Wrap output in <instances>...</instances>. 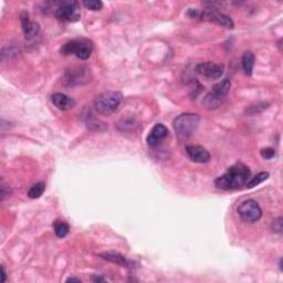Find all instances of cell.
Here are the masks:
<instances>
[{
  "instance_id": "obj_1",
  "label": "cell",
  "mask_w": 283,
  "mask_h": 283,
  "mask_svg": "<svg viewBox=\"0 0 283 283\" xmlns=\"http://www.w3.org/2000/svg\"><path fill=\"white\" fill-rule=\"evenodd\" d=\"M250 178V169L243 163H237L229 167L222 176L215 180V186L222 190L241 188Z\"/></svg>"
},
{
  "instance_id": "obj_2",
  "label": "cell",
  "mask_w": 283,
  "mask_h": 283,
  "mask_svg": "<svg viewBox=\"0 0 283 283\" xmlns=\"http://www.w3.org/2000/svg\"><path fill=\"white\" fill-rule=\"evenodd\" d=\"M201 118L195 113H182L178 115L173 122V127L180 142H186L194 134L199 126Z\"/></svg>"
},
{
  "instance_id": "obj_3",
  "label": "cell",
  "mask_w": 283,
  "mask_h": 283,
  "mask_svg": "<svg viewBox=\"0 0 283 283\" xmlns=\"http://www.w3.org/2000/svg\"><path fill=\"white\" fill-rule=\"evenodd\" d=\"M186 15L189 18L205 20V21H210L219 24V26L224 27L227 29H232L235 27V23L232 21L230 17L218 11L216 8H206V9H196V8H190Z\"/></svg>"
},
{
  "instance_id": "obj_4",
  "label": "cell",
  "mask_w": 283,
  "mask_h": 283,
  "mask_svg": "<svg viewBox=\"0 0 283 283\" xmlns=\"http://www.w3.org/2000/svg\"><path fill=\"white\" fill-rule=\"evenodd\" d=\"M122 101V93L115 92V91H107V92H103L94 99L93 107L99 114L111 115L119 110Z\"/></svg>"
},
{
  "instance_id": "obj_5",
  "label": "cell",
  "mask_w": 283,
  "mask_h": 283,
  "mask_svg": "<svg viewBox=\"0 0 283 283\" xmlns=\"http://www.w3.org/2000/svg\"><path fill=\"white\" fill-rule=\"evenodd\" d=\"M231 82L229 79H224L222 82L215 84L212 87L211 92L208 93L202 100L203 106L207 110H216L222 105L224 100H226L227 95L230 90Z\"/></svg>"
},
{
  "instance_id": "obj_6",
  "label": "cell",
  "mask_w": 283,
  "mask_h": 283,
  "mask_svg": "<svg viewBox=\"0 0 283 283\" xmlns=\"http://www.w3.org/2000/svg\"><path fill=\"white\" fill-rule=\"evenodd\" d=\"M93 44L90 40L80 38L71 40L61 48V53L64 56H76L81 60H87L92 55Z\"/></svg>"
},
{
  "instance_id": "obj_7",
  "label": "cell",
  "mask_w": 283,
  "mask_h": 283,
  "mask_svg": "<svg viewBox=\"0 0 283 283\" xmlns=\"http://www.w3.org/2000/svg\"><path fill=\"white\" fill-rule=\"evenodd\" d=\"M56 18L60 21L65 22H77L81 19V8L78 1H65L58 2L56 8Z\"/></svg>"
},
{
  "instance_id": "obj_8",
  "label": "cell",
  "mask_w": 283,
  "mask_h": 283,
  "mask_svg": "<svg viewBox=\"0 0 283 283\" xmlns=\"http://www.w3.org/2000/svg\"><path fill=\"white\" fill-rule=\"evenodd\" d=\"M238 214L243 222L249 223L259 222L262 217L261 208L253 199H248L241 202L238 207Z\"/></svg>"
},
{
  "instance_id": "obj_9",
  "label": "cell",
  "mask_w": 283,
  "mask_h": 283,
  "mask_svg": "<svg viewBox=\"0 0 283 283\" xmlns=\"http://www.w3.org/2000/svg\"><path fill=\"white\" fill-rule=\"evenodd\" d=\"M198 74L205 77L209 80H217L223 74V65L214 63V62H203L196 66Z\"/></svg>"
},
{
  "instance_id": "obj_10",
  "label": "cell",
  "mask_w": 283,
  "mask_h": 283,
  "mask_svg": "<svg viewBox=\"0 0 283 283\" xmlns=\"http://www.w3.org/2000/svg\"><path fill=\"white\" fill-rule=\"evenodd\" d=\"M186 153L189 160L194 163L205 164L210 161V154L201 145H188L186 146Z\"/></svg>"
},
{
  "instance_id": "obj_11",
  "label": "cell",
  "mask_w": 283,
  "mask_h": 283,
  "mask_svg": "<svg viewBox=\"0 0 283 283\" xmlns=\"http://www.w3.org/2000/svg\"><path fill=\"white\" fill-rule=\"evenodd\" d=\"M167 135H168L167 127L160 123L155 124L151 132H149V134L147 135L146 139L147 145L149 147H156L166 139V137H167Z\"/></svg>"
},
{
  "instance_id": "obj_12",
  "label": "cell",
  "mask_w": 283,
  "mask_h": 283,
  "mask_svg": "<svg viewBox=\"0 0 283 283\" xmlns=\"http://www.w3.org/2000/svg\"><path fill=\"white\" fill-rule=\"evenodd\" d=\"M20 21H21V28H22L23 35L27 39H32L38 35L40 31L39 24L35 21H32L28 12L24 11L21 15H20Z\"/></svg>"
},
{
  "instance_id": "obj_13",
  "label": "cell",
  "mask_w": 283,
  "mask_h": 283,
  "mask_svg": "<svg viewBox=\"0 0 283 283\" xmlns=\"http://www.w3.org/2000/svg\"><path fill=\"white\" fill-rule=\"evenodd\" d=\"M87 69L83 68V66H80L76 70H71L68 71L65 74V81L68 82L66 84L68 85H77V84H81L82 81L87 82L90 80H87Z\"/></svg>"
},
{
  "instance_id": "obj_14",
  "label": "cell",
  "mask_w": 283,
  "mask_h": 283,
  "mask_svg": "<svg viewBox=\"0 0 283 283\" xmlns=\"http://www.w3.org/2000/svg\"><path fill=\"white\" fill-rule=\"evenodd\" d=\"M51 101L57 109L60 111H69L73 109L76 105V101L72 98H70L69 95L63 93H55L52 94Z\"/></svg>"
},
{
  "instance_id": "obj_15",
  "label": "cell",
  "mask_w": 283,
  "mask_h": 283,
  "mask_svg": "<svg viewBox=\"0 0 283 283\" xmlns=\"http://www.w3.org/2000/svg\"><path fill=\"white\" fill-rule=\"evenodd\" d=\"M101 256L103 259H105L110 262H113V263H116L121 265V267H125V268H130L131 267V262L126 260V258L123 255H121L119 252H114V251H110V252H104Z\"/></svg>"
},
{
  "instance_id": "obj_16",
  "label": "cell",
  "mask_w": 283,
  "mask_h": 283,
  "mask_svg": "<svg viewBox=\"0 0 283 283\" xmlns=\"http://www.w3.org/2000/svg\"><path fill=\"white\" fill-rule=\"evenodd\" d=\"M85 124L90 130L97 132H102L106 128L105 124L102 121H100L98 118H95L94 114L91 113V112H89V114L85 115Z\"/></svg>"
},
{
  "instance_id": "obj_17",
  "label": "cell",
  "mask_w": 283,
  "mask_h": 283,
  "mask_svg": "<svg viewBox=\"0 0 283 283\" xmlns=\"http://www.w3.org/2000/svg\"><path fill=\"white\" fill-rule=\"evenodd\" d=\"M243 68L247 76H251L253 66H255V56L252 52H244L243 56Z\"/></svg>"
},
{
  "instance_id": "obj_18",
  "label": "cell",
  "mask_w": 283,
  "mask_h": 283,
  "mask_svg": "<svg viewBox=\"0 0 283 283\" xmlns=\"http://www.w3.org/2000/svg\"><path fill=\"white\" fill-rule=\"evenodd\" d=\"M268 178H269L268 172H261L258 175H256L255 177L249 178V181L245 182V187H247V188H253V187L262 184V182H263L264 181H267Z\"/></svg>"
},
{
  "instance_id": "obj_19",
  "label": "cell",
  "mask_w": 283,
  "mask_h": 283,
  "mask_svg": "<svg viewBox=\"0 0 283 283\" xmlns=\"http://www.w3.org/2000/svg\"><path fill=\"white\" fill-rule=\"evenodd\" d=\"M45 190V184L42 182H37V184L33 185L30 189L28 191V197L31 199H37L42 196Z\"/></svg>"
},
{
  "instance_id": "obj_20",
  "label": "cell",
  "mask_w": 283,
  "mask_h": 283,
  "mask_svg": "<svg viewBox=\"0 0 283 283\" xmlns=\"http://www.w3.org/2000/svg\"><path fill=\"white\" fill-rule=\"evenodd\" d=\"M53 229H55V234L58 238H64L69 234V224L64 222H61V220H57L53 223Z\"/></svg>"
},
{
  "instance_id": "obj_21",
  "label": "cell",
  "mask_w": 283,
  "mask_h": 283,
  "mask_svg": "<svg viewBox=\"0 0 283 283\" xmlns=\"http://www.w3.org/2000/svg\"><path fill=\"white\" fill-rule=\"evenodd\" d=\"M82 5L84 6L86 9L92 11H99L103 8V2L100 1V0H84V1H82Z\"/></svg>"
},
{
  "instance_id": "obj_22",
  "label": "cell",
  "mask_w": 283,
  "mask_h": 283,
  "mask_svg": "<svg viewBox=\"0 0 283 283\" xmlns=\"http://www.w3.org/2000/svg\"><path fill=\"white\" fill-rule=\"evenodd\" d=\"M268 103H258L256 105H251L249 106V109H247V113L255 115L258 113H261L262 111H264L265 109H268Z\"/></svg>"
},
{
  "instance_id": "obj_23",
  "label": "cell",
  "mask_w": 283,
  "mask_h": 283,
  "mask_svg": "<svg viewBox=\"0 0 283 283\" xmlns=\"http://www.w3.org/2000/svg\"><path fill=\"white\" fill-rule=\"evenodd\" d=\"M260 155L262 158H264V160H271V158L276 156V151H274V149L271 147L263 148V149H261Z\"/></svg>"
},
{
  "instance_id": "obj_24",
  "label": "cell",
  "mask_w": 283,
  "mask_h": 283,
  "mask_svg": "<svg viewBox=\"0 0 283 283\" xmlns=\"http://www.w3.org/2000/svg\"><path fill=\"white\" fill-rule=\"evenodd\" d=\"M282 229H283V227H282V218L279 217L278 219L273 220V222H272V230L274 232H277V234H281Z\"/></svg>"
},
{
  "instance_id": "obj_25",
  "label": "cell",
  "mask_w": 283,
  "mask_h": 283,
  "mask_svg": "<svg viewBox=\"0 0 283 283\" xmlns=\"http://www.w3.org/2000/svg\"><path fill=\"white\" fill-rule=\"evenodd\" d=\"M0 194H1V201H3V199H5L7 196H10V194H11L10 187L5 185L2 182L1 187H0Z\"/></svg>"
},
{
  "instance_id": "obj_26",
  "label": "cell",
  "mask_w": 283,
  "mask_h": 283,
  "mask_svg": "<svg viewBox=\"0 0 283 283\" xmlns=\"http://www.w3.org/2000/svg\"><path fill=\"white\" fill-rule=\"evenodd\" d=\"M1 282L3 283V282H6V271H5V268L3 267H1Z\"/></svg>"
},
{
  "instance_id": "obj_27",
  "label": "cell",
  "mask_w": 283,
  "mask_h": 283,
  "mask_svg": "<svg viewBox=\"0 0 283 283\" xmlns=\"http://www.w3.org/2000/svg\"><path fill=\"white\" fill-rule=\"evenodd\" d=\"M66 282H81V279L79 278H69Z\"/></svg>"
},
{
  "instance_id": "obj_28",
  "label": "cell",
  "mask_w": 283,
  "mask_h": 283,
  "mask_svg": "<svg viewBox=\"0 0 283 283\" xmlns=\"http://www.w3.org/2000/svg\"><path fill=\"white\" fill-rule=\"evenodd\" d=\"M92 281L93 282H104L105 280H104L103 278H100V277H93L92 278Z\"/></svg>"
}]
</instances>
